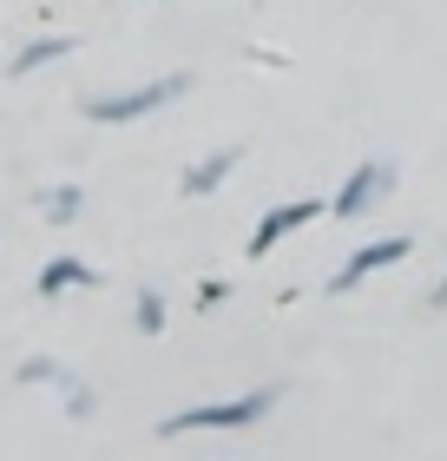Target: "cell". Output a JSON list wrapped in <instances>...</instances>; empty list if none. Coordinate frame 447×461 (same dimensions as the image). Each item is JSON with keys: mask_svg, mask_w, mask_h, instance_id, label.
I'll list each match as a JSON object with an SVG mask.
<instances>
[{"mask_svg": "<svg viewBox=\"0 0 447 461\" xmlns=\"http://www.w3.org/2000/svg\"><path fill=\"white\" fill-rule=\"evenodd\" d=\"M276 402V389H257V395H244V402H204V409H184L165 422V435L172 429H237V422H257V415Z\"/></svg>", "mask_w": 447, "mask_h": 461, "instance_id": "obj_1", "label": "cell"}, {"mask_svg": "<svg viewBox=\"0 0 447 461\" xmlns=\"http://www.w3.org/2000/svg\"><path fill=\"white\" fill-rule=\"evenodd\" d=\"M408 258V238H389V244H369V250H355V258L335 270V284L329 290H355V277H369V270H381V264H401Z\"/></svg>", "mask_w": 447, "mask_h": 461, "instance_id": "obj_4", "label": "cell"}, {"mask_svg": "<svg viewBox=\"0 0 447 461\" xmlns=\"http://www.w3.org/2000/svg\"><path fill=\"white\" fill-rule=\"evenodd\" d=\"M230 165H237V152H210L204 165H191V178H184V192H210V185H218Z\"/></svg>", "mask_w": 447, "mask_h": 461, "instance_id": "obj_7", "label": "cell"}, {"mask_svg": "<svg viewBox=\"0 0 447 461\" xmlns=\"http://www.w3.org/2000/svg\"><path fill=\"white\" fill-rule=\"evenodd\" d=\"M184 93V73H172V79H152V86H139V93H119V99H93V119H139V113H152V106H165V99H178Z\"/></svg>", "mask_w": 447, "mask_h": 461, "instance_id": "obj_2", "label": "cell"}, {"mask_svg": "<svg viewBox=\"0 0 447 461\" xmlns=\"http://www.w3.org/2000/svg\"><path fill=\"white\" fill-rule=\"evenodd\" d=\"M434 303H447V284H441V290H434Z\"/></svg>", "mask_w": 447, "mask_h": 461, "instance_id": "obj_8", "label": "cell"}, {"mask_svg": "<svg viewBox=\"0 0 447 461\" xmlns=\"http://www.w3.org/2000/svg\"><path fill=\"white\" fill-rule=\"evenodd\" d=\"M389 185H395V172H389V165H362V172L349 178V192L335 198V218H355V212H369V204H375L381 192H389Z\"/></svg>", "mask_w": 447, "mask_h": 461, "instance_id": "obj_3", "label": "cell"}, {"mask_svg": "<svg viewBox=\"0 0 447 461\" xmlns=\"http://www.w3.org/2000/svg\"><path fill=\"white\" fill-rule=\"evenodd\" d=\"M67 284H93V270H86V264H73V258H53L47 270H40V290H47V297H59Z\"/></svg>", "mask_w": 447, "mask_h": 461, "instance_id": "obj_6", "label": "cell"}, {"mask_svg": "<svg viewBox=\"0 0 447 461\" xmlns=\"http://www.w3.org/2000/svg\"><path fill=\"white\" fill-rule=\"evenodd\" d=\"M316 212H323V204H316V198H303V204H283V212H270V218L257 224V238H250V258H264V250H270L276 238H283V230H296V224H309Z\"/></svg>", "mask_w": 447, "mask_h": 461, "instance_id": "obj_5", "label": "cell"}]
</instances>
